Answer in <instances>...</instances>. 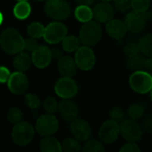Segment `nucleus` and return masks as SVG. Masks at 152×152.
<instances>
[{"label":"nucleus","instance_id":"2","mask_svg":"<svg viewBox=\"0 0 152 152\" xmlns=\"http://www.w3.org/2000/svg\"><path fill=\"white\" fill-rule=\"evenodd\" d=\"M102 37V28L96 20H90L83 23L79 30V39L83 45L94 46L97 45Z\"/></svg>","mask_w":152,"mask_h":152},{"label":"nucleus","instance_id":"17","mask_svg":"<svg viewBox=\"0 0 152 152\" xmlns=\"http://www.w3.org/2000/svg\"><path fill=\"white\" fill-rule=\"evenodd\" d=\"M105 29L107 34L113 39L120 40L127 33V28L125 21L118 19H111L106 22Z\"/></svg>","mask_w":152,"mask_h":152},{"label":"nucleus","instance_id":"12","mask_svg":"<svg viewBox=\"0 0 152 152\" xmlns=\"http://www.w3.org/2000/svg\"><path fill=\"white\" fill-rule=\"evenodd\" d=\"M70 131L73 137L81 142H86L91 138L92 135V128L90 124L86 120L78 118L71 121Z\"/></svg>","mask_w":152,"mask_h":152},{"label":"nucleus","instance_id":"37","mask_svg":"<svg viewBox=\"0 0 152 152\" xmlns=\"http://www.w3.org/2000/svg\"><path fill=\"white\" fill-rule=\"evenodd\" d=\"M25 102L28 105V107L31 110H37L41 105V102L38 96L33 94H28L25 96Z\"/></svg>","mask_w":152,"mask_h":152},{"label":"nucleus","instance_id":"5","mask_svg":"<svg viewBox=\"0 0 152 152\" xmlns=\"http://www.w3.org/2000/svg\"><path fill=\"white\" fill-rule=\"evenodd\" d=\"M35 129L28 122H19L14 125L12 131V138L14 143L19 146L28 145L34 137Z\"/></svg>","mask_w":152,"mask_h":152},{"label":"nucleus","instance_id":"13","mask_svg":"<svg viewBox=\"0 0 152 152\" xmlns=\"http://www.w3.org/2000/svg\"><path fill=\"white\" fill-rule=\"evenodd\" d=\"M124 21L126 23L128 31L134 34H137L140 33L144 28L147 20L144 18L142 12H137L132 10L127 12Z\"/></svg>","mask_w":152,"mask_h":152},{"label":"nucleus","instance_id":"35","mask_svg":"<svg viewBox=\"0 0 152 152\" xmlns=\"http://www.w3.org/2000/svg\"><path fill=\"white\" fill-rule=\"evenodd\" d=\"M59 103L53 97H48L44 101V109L49 114H53L58 110Z\"/></svg>","mask_w":152,"mask_h":152},{"label":"nucleus","instance_id":"4","mask_svg":"<svg viewBox=\"0 0 152 152\" xmlns=\"http://www.w3.org/2000/svg\"><path fill=\"white\" fill-rule=\"evenodd\" d=\"M46 14L53 20H66L71 12L69 4L65 0H47L45 5Z\"/></svg>","mask_w":152,"mask_h":152},{"label":"nucleus","instance_id":"27","mask_svg":"<svg viewBox=\"0 0 152 152\" xmlns=\"http://www.w3.org/2000/svg\"><path fill=\"white\" fill-rule=\"evenodd\" d=\"M84 152H103L105 151V147L103 142L100 140H87L84 144L82 149Z\"/></svg>","mask_w":152,"mask_h":152},{"label":"nucleus","instance_id":"6","mask_svg":"<svg viewBox=\"0 0 152 152\" xmlns=\"http://www.w3.org/2000/svg\"><path fill=\"white\" fill-rule=\"evenodd\" d=\"M75 61L77 63V69L83 71L91 70L96 62L95 54L91 48V46L81 45L75 52Z\"/></svg>","mask_w":152,"mask_h":152},{"label":"nucleus","instance_id":"30","mask_svg":"<svg viewBox=\"0 0 152 152\" xmlns=\"http://www.w3.org/2000/svg\"><path fill=\"white\" fill-rule=\"evenodd\" d=\"M144 58L145 57L142 56L141 54L129 58L128 61H127V67H128V69L133 70V71L142 70Z\"/></svg>","mask_w":152,"mask_h":152},{"label":"nucleus","instance_id":"19","mask_svg":"<svg viewBox=\"0 0 152 152\" xmlns=\"http://www.w3.org/2000/svg\"><path fill=\"white\" fill-rule=\"evenodd\" d=\"M58 69L62 77H72L77 74V66L75 59L71 56H61L58 60Z\"/></svg>","mask_w":152,"mask_h":152},{"label":"nucleus","instance_id":"9","mask_svg":"<svg viewBox=\"0 0 152 152\" xmlns=\"http://www.w3.org/2000/svg\"><path fill=\"white\" fill-rule=\"evenodd\" d=\"M98 134L99 139L103 143L111 144L115 142L120 135V125L110 118L102 124Z\"/></svg>","mask_w":152,"mask_h":152},{"label":"nucleus","instance_id":"32","mask_svg":"<svg viewBox=\"0 0 152 152\" xmlns=\"http://www.w3.org/2000/svg\"><path fill=\"white\" fill-rule=\"evenodd\" d=\"M22 116H23L22 111L19 108H16V107L11 108L7 112V119L9 120L10 123L14 124V125L21 121Z\"/></svg>","mask_w":152,"mask_h":152},{"label":"nucleus","instance_id":"15","mask_svg":"<svg viewBox=\"0 0 152 152\" xmlns=\"http://www.w3.org/2000/svg\"><path fill=\"white\" fill-rule=\"evenodd\" d=\"M9 90L14 94H21L26 92L28 86L27 76L21 71H16L11 74L7 81Z\"/></svg>","mask_w":152,"mask_h":152},{"label":"nucleus","instance_id":"26","mask_svg":"<svg viewBox=\"0 0 152 152\" xmlns=\"http://www.w3.org/2000/svg\"><path fill=\"white\" fill-rule=\"evenodd\" d=\"M61 149L65 152H78L81 150L80 142L74 137H68L63 140L61 143Z\"/></svg>","mask_w":152,"mask_h":152},{"label":"nucleus","instance_id":"20","mask_svg":"<svg viewBox=\"0 0 152 152\" xmlns=\"http://www.w3.org/2000/svg\"><path fill=\"white\" fill-rule=\"evenodd\" d=\"M32 63V59L31 56L24 52H20L16 53L14 59H13V66L18 71L25 72L27 71Z\"/></svg>","mask_w":152,"mask_h":152},{"label":"nucleus","instance_id":"7","mask_svg":"<svg viewBox=\"0 0 152 152\" xmlns=\"http://www.w3.org/2000/svg\"><path fill=\"white\" fill-rule=\"evenodd\" d=\"M119 125H120V135L126 142H137L142 139L143 129L136 122V120L131 118L125 119Z\"/></svg>","mask_w":152,"mask_h":152},{"label":"nucleus","instance_id":"38","mask_svg":"<svg viewBox=\"0 0 152 152\" xmlns=\"http://www.w3.org/2000/svg\"><path fill=\"white\" fill-rule=\"evenodd\" d=\"M37 46V43L36 41V38L29 37L27 39H24V44H23V50L27 52L32 53Z\"/></svg>","mask_w":152,"mask_h":152},{"label":"nucleus","instance_id":"41","mask_svg":"<svg viewBox=\"0 0 152 152\" xmlns=\"http://www.w3.org/2000/svg\"><path fill=\"white\" fill-rule=\"evenodd\" d=\"M142 70H145L147 72H152V57H145L143 61V67Z\"/></svg>","mask_w":152,"mask_h":152},{"label":"nucleus","instance_id":"11","mask_svg":"<svg viewBox=\"0 0 152 152\" xmlns=\"http://www.w3.org/2000/svg\"><path fill=\"white\" fill-rule=\"evenodd\" d=\"M59 128V121L53 114L41 116L36 122V131L41 136H51L54 134Z\"/></svg>","mask_w":152,"mask_h":152},{"label":"nucleus","instance_id":"49","mask_svg":"<svg viewBox=\"0 0 152 152\" xmlns=\"http://www.w3.org/2000/svg\"><path fill=\"white\" fill-rule=\"evenodd\" d=\"M17 1L19 2V1H27V0H17Z\"/></svg>","mask_w":152,"mask_h":152},{"label":"nucleus","instance_id":"14","mask_svg":"<svg viewBox=\"0 0 152 152\" xmlns=\"http://www.w3.org/2000/svg\"><path fill=\"white\" fill-rule=\"evenodd\" d=\"M115 8L110 2L97 3L93 8L94 19L100 23H106L115 15Z\"/></svg>","mask_w":152,"mask_h":152},{"label":"nucleus","instance_id":"47","mask_svg":"<svg viewBox=\"0 0 152 152\" xmlns=\"http://www.w3.org/2000/svg\"><path fill=\"white\" fill-rule=\"evenodd\" d=\"M102 2H112V0H100Z\"/></svg>","mask_w":152,"mask_h":152},{"label":"nucleus","instance_id":"42","mask_svg":"<svg viewBox=\"0 0 152 152\" xmlns=\"http://www.w3.org/2000/svg\"><path fill=\"white\" fill-rule=\"evenodd\" d=\"M143 130L148 133H152V116L147 117L143 121Z\"/></svg>","mask_w":152,"mask_h":152},{"label":"nucleus","instance_id":"46","mask_svg":"<svg viewBox=\"0 0 152 152\" xmlns=\"http://www.w3.org/2000/svg\"><path fill=\"white\" fill-rule=\"evenodd\" d=\"M149 94H150V98H151V100L152 101V88H151V90L150 91V93H149Z\"/></svg>","mask_w":152,"mask_h":152},{"label":"nucleus","instance_id":"8","mask_svg":"<svg viewBox=\"0 0 152 152\" xmlns=\"http://www.w3.org/2000/svg\"><path fill=\"white\" fill-rule=\"evenodd\" d=\"M68 34V28L66 25L59 20L53 21L48 24L45 28V33L43 37L45 40L52 45L58 44L63 40Z\"/></svg>","mask_w":152,"mask_h":152},{"label":"nucleus","instance_id":"18","mask_svg":"<svg viewBox=\"0 0 152 152\" xmlns=\"http://www.w3.org/2000/svg\"><path fill=\"white\" fill-rule=\"evenodd\" d=\"M58 111L65 121L71 122L79 115V109L77 105L74 102L70 101V99H63V101L59 103Z\"/></svg>","mask_w":152,"mask_h":152},{"label":"nucleus","instance_id":"10","mask_svg":"<svg viewBox=\"0 0 152 152\" xmlns=\"http://www.w3.org/2000/svg\"><path fill=\"white\" fill-rule=\"evenodd\" d=\"M54 92L61 99H72L78 93V86L72 77H62L55 83Z\"/></svg>","mask_w":152,"mask_h":152},{"label":"nucleus","instance_id":"23","mask_svg":"<svg viewBox=\"0 0 152 152\" xmlns=\"http://www.w3.org/2000/svg\"><path fill=\"white\" fill-rule=\"evenodd\" d=\"M80 39L78 37L74 35L66 36L61 41L62 49L67 53H74L80 47Z\"/></svg>","mask_w":152,"mask_h":152},{"label":"nucleus","instance_id":"31","mask_svg":"<svg viewBox=\"0 0 152 152\" xmlns=\"http://www.w3.org/2000/svg\"><path fill=\"white\" fill-rule=\"evenodd\" d=\"M109 115H110V118L118 122V123H121L123 120H125L126 118V112L125 110L121 108V107H118V106H116V107H113L110 112H109Z\"/></svg>","mask_w":152,"mask_h":152},{"label":"nucleus","instance_id":"22","mask_svg":"<svg viewBox=\"0 0 152 152\" xmlns=\"http://www.w3.org/2000/svg\"><path fill=\"white\" fill-rule=\"evenodd\" d=\"M74 15L76 19L82 23L88 22L92 20L94 18L93 9L90 7V5H86V4H79L75 9Z\"/></svg>","mask_w":152,"mask_h":152},{"label":"nucleus","instance_id":"3","mask_svg":"<svg viewBox=\"0 0 152 152\" xmlns=\"http://www.w3.org/2000/svg\"><path fill=\"white\" fill-rule=\"evenodd\" d=\"M128 82L131 89L135 93L149 94L152 88V75L145 70H136L131 74Z\"/></svg>","mask_w":152,"mask_h":152},{"label":"nucleus","instance_id":"16","mask_svg":"<svg viewBox=\"0 0 152 152\" xmlns=\"http://www.w3.org/2000/svg\"><path fill=\"white\" fill-rule=\"evenodd\" d=\"M32 63L38 69L46 68L52 61L51 49L46 45H37L32 52Z\"/></svg>","mask_w":152,"mask_h":152},{"label":"nucleus","instance_id":"1","mask_svg":"<svg viewBox=\"0 0 152 152\" xmlns=\"http://www.w3.org/2000/svg\"><path fill=\"white\" fill-rule=\"evenodd\" d=\"M24 39L15 28H6L0 37L3 50L9 54H16L23 50Z\"/></svg>","mask_w":152,"mask_h":152},{"label":"nucleus","instance_id":"43","mask_svg":"<svg viewBox=\"0 0 152 152\" xmlns=\"http://www.w3.org/2000/svg\"><path fill=\"white\" fill-rule=\"evenodd\" d=\"M51 54H52V59H54V60H59L62 56L61 51L57 47H53L51 49Z\"/></svg>","mask_w":152,"mask_h":152},{"label":"nucleus","instance_id":"33","mask_svg":"<svg viewBox=\"0 0 152 152\" xmlns=\"http://www.w3.org/2000/svg\"><path fill=\"white\" fill-rule=\"evenodd\" d=\"M124 52L128 58L139 55L141 53L139 45H138V43H135V42H130V43L126 44V46L124 47Z\"/></svg>","mask_w":152,"mask_h":152},{"label":"nucleus","instance_id":"36","mask_svg":"<svg viewBox=\"0 0 152 152\" xmlns=\"http://www.w3.org/2000/svg\"><path fill=\"white\" fill-rule=\"evenodd\" d=\"M112 4L115 10L120 12H128L132 8L131 0H112Z\"/></svg>","mask_w":152,"mask_h":152},{"label":"nucleus","instance_id":"44","mask_svg":"<svg viewBox=\"0 0 152 152\" xmlns=\"http://www.w3.org/2000/svg\"><path fill=\"white\" fill-rule=\"evenodd\" d=\"M79 4H86V5H92L95 3V0H76Z\"/></svg>","mask_w":152,"mask_h":152},{"label":"nucleus","instance_id":"29","mask_svg":"<svg viewBox=\"0 0 152 152\" xmlns=\"http://www.w3.org/2000/svg\"><path fill=\"white\" fill-rule=\"evenodd\" d=\"M144 113H145L144 107L138 103L131 105L127 110V115L129 118L134 119V120H138L142 118L144 116Z\"/></svg>","mask_w":152,"mask_h":152},{"label":"nucleus","instance_id":"45","mask_svg":"<svg viewBox=\"0 0 152 152\" xmlns=\"http://www.w3.org/2000/svg\"><path fill=\"white\" fill-rule=\"evenodd\" d=\"M3 20H4V16H3V14H2V12H0V25L2 24V22H3Z\"/></svg>","mask_w":152,"mask_h":152},{"label":"nucleus","instance_id":"21","mask_svg":"<svg viewBox=\"0 0 152 152\" xmlns=\"http://www.w3.org/2000/svg\"><path fill=\"white\" fill-rule=\"evenodd\" d=\"M40 151L42 152H61L62 151L61 143L54 137L45 136L40 142Z\"/></svg>","mask_w":152,"mask_h":152},{"label":"nucleus","instance_id":"25","mask_svg":"<svg viewBox=\"0 0 152 152\" xmlns=\"http://www.w3.org/2000/svg\"><path fill=\"white\" fill-rule=\"evenodd\" d=\"M138 45L141 50V53L147 56V57H152V34H146L142 36L139 41Z\"/></svg>","mask_w":152,"mask_h":152},{"label":"nucleus","instance_id":"28","mask_svg":"<svg viewBox=\"0 0 152 152\" xmlns=\"http://www.w3.org/2000/svg\"><path fill=\"white\" fill-rule=\"evenodd\" d=\"M45 28L40 22H32L28 26L27 32L29 37L34 38H40L44 36Z\"/></svg>","mask_w":152,"mask_h":152},{"label":"nucleus","instance_id":"40","mask_svg":"<svg viewBox=\"0 0 152 152\" xmlns=\"http://www.w3.org/2000/svg\"><path fill=\"white\" fill-rule=\"evenodd\" d=\"M11 76L10 70L4 67V66H0V83H7L9 77Z\"/></svg>","mask_w":152,"mask_h":152},{"label":"nucleus","instance_id":"39","mask_svg":"<svg viewBox=\"0 0 152 152\" xmlns=\"http://www.w3.org/2000/svg\"><path fill=\"white\" fill-rule=\"evenodd\" d=\"M120 152H139L141 151V149L137 145L136 142H127L126 144H124L120 148Z\"/></svg>","mask_w":152,"mask_h":152},{"label":"nucleus","instance_id":"48","mask_svg":"<svg viewBox=\"0 0 152 152\" xmlns=\"http://www.w3.org/2000/svg\"><path fill=\"white\" fill-rule=\"evenodd\" d=\"M37 1H40V2H42V1H45V0H37Z\"/></svg>","mask_w":152,"mask_h":152},{"label":"nucleus","instance_id":"24","mask_svg":"<svg viewBox=\"0 0 152 152\" xmlns=\"http://www.w3.org/2000/svg\"><path fill=\"white\" fill-rule=\"evenodd\" d=\"M31 12V6L27 1H19L14 8H13V14L19 20H25L27 19Z\"/></svg>","mask_w":152,"mask_h":152},{"label":"nucleus","instance_id":"34","mask_svg":"<svg viewBox=\"0 0 152 152\" xmlns=\"http://www.w3.org/2000/svg\"><path fill=\"white\" fill-rule=\"evenodd\" d=\"M151 0H131L132 9L137 12H145L149 10Z\"/></svg>","mask_w":152,"mask_h":152}]
</instances>
